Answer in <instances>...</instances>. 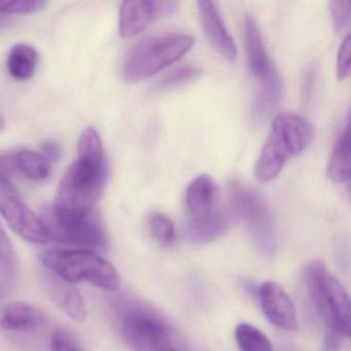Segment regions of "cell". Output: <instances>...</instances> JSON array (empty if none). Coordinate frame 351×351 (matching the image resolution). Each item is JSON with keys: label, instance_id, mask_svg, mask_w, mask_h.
Masks as SVG:
<instances>
[{"label": "cell", "instance_id": "6da1fadb", "mask_svg": "<svg viewBox=\"0 0 351 351\" xmlns=\"http://www.w3.org/2000/svg\"><path fill=\"white\" fill-rule=\"evenodd\" d=\"M108 161L77 158L61 180L53 210L64 223L91 215L108 180Z\"/></svg>", "mask_w": 351, "mask_h": 351}, {"label": "cell", "instance_id": "7a4b0ae2", "mask_svg": "<svg viewBox=\"0 0 351 351\" xmlns=\"http://www.w3.org/2000/svg\"><path fill=\"white\" fill-rule=\"evenodd\" d=\"M305 275L312 302L326 326L324 351H336L342 339L350 336L348 293L322 261L310 263Z\"/></svg>", "mask_w": 351, "mask_h": 351}, {"label": "cell", "instance_id": "3957f363", "mask_svg": "<svg viewBox=\"0 0 351 351\" xmlns=\"http://www.w3.org/2000/svg\"><path fill=\"white\" fill-rule=\"evenodd\" d=\"M43 266L67 282H88L106 291L121 287L118 271L106 258L84 250H45L40 254Z\"/></svg>", "mask_w": 351, "mask_h": 351}, {"label": "cell", "instance_id": "277c9868", "mask_svg": "<svg viewBox=\"0 0 351 351\" xmlns=\"http://www.w3.org/2000/svg\"><path fill=\"white\" fill-rule=\"evenodd\" d=\"M194 40L186 34H166L135 45L122 66L125 81L137 83L171 66L192 49Z\"/></svg>", "mask_w": 351, "mask_h": 351}, {"label": "cell", "instance_id": "5b68a950", "mask_svg": "<svg viewBox=\"0 0 351 351\" xmlns=\"http://www.w3.org/2000/svg\"><path fill=\"white\" fill-rule=\"evenodd\" d=\"M219 188L208 174L195 178L184 195L188 215L186 232L195 241L205 242L221 235L228 225L225 213L217 207Z\"/></svg>", "mask_w": 351, "mask_h": 351}, {"label": "cell", "instance_id": "8992f818", "mask_svg": "<svg viewBox=\"0 0 351 351\" xmlns=\"http://www.w3.org/2000/svg\"><path fill=\"white\" fill-rule=\"evenodd\" d=\"M40 217L50 241L99 250L106 248V230L95 210L81 221L64 223L57 219L52 205H46Z\"/></svg>", "mask_w": 351, "mask_h": 351}, {"label": "cell", "instance_id": "52a82bcc", "mask_svg": "<svg viewBox=\"0 0 351 351\" xmlns=\"http://www.w3.org/2000/svg\"><path fill=\"white\" fill-rule=\"evenodd\" d=\"M0 215L20 237L32 243L50 241L44 223L24 202L9 178H0Z\"/></svg>", "mask_w": 351, "mask_h": 351}, {"label": "cell", "instance_id": "ba28073f", "mask_svg": "<svg viewBox=\"0 0 351 351\" xmlns=\"http://www.w3.org/2000/svg\"><path fill=\"white\" fill-rule=\"evenodd\" d=\"M121 330L133 351H178L166 324L147 312H129L123 318Z\"/></svg>", "mask_w": 351, "mask_h": 351}, {"label": "cell", "instance_id": "9c48e42d", "mask_svg": "<svg viewBox=\"0 0 351 351\" xmlns=\"http://www.w3.org/2000/svg\"><path fill=\"white\" fill-rule=\"evenodd\" d=\"M229 193L232 206L247 223L254 235L260 240H270L273 233L272 219L260 195L236 180L230 184Z\"/></svg>", "mask_w": 351, "mask_h": 351}, {"label": "cell", "instance_id": "30bf717a", "mask_svg": "<svg viewBox=\"0 0 351 351\" xmlns=\"http://www.w3.org/2000/svg\"><path fill=\"white\" fill-rule=\"evenodd\" d=\"M178 5L176 1H125L120 12L121 36L132 38L141 34L154 20L173 13Z\"/></svg>", "mask_w": 351, "mask_h": 351}, {"label": "cell", "instance_id": "8fae6325", "mask_svg": "<svg viewBox=\"0 0 351 351\" xmlns=\"http://www.w3.org/2000/svg\"><path fill=\"white\" fill-rule=\"evenodd\" d=\"M258 298L265 315L273 326L291 332L297 330L299 322L295 305L280 285L274 281L263 283Z\"/></svg>", "mask_w": 351, "mask_h": 351}, {"label": "cell", "instance_id": "7c38bea8", "mask_svg": "<svg viewBox=\"0 0 351 351\" xmlns=\"http://www.w3.org/2000/svg\"><path fill=\"white\" fill-rule=\"evenodd\" d=\"M199 18L201 26L211 46L228 61L237 59V48L233 38L226 28L219 8L213 1H198Z\"/></svg>", "mask_w": 351, "mask_h": 351}, {"label": "cell", "instance_id": "4fadbf2b", "mask_svg": "<svg viewBox=\"0 0 351 351\" xmlns=\"http://www.w3.org/2000/svg\"><path fill=\"white\" fill-rule=\"evenodd\" d=\"M45 289L57 307L77 322L88 318V308L79 289L73 283L49 272L44 278Z\"/></svg>", "mask_w": 351, "mask_h": 351}, {"label": "cell", "instance_id": "5bb4252c", "mask_svg": "<svg viewBox=\"0 0 351 351\" xmlns=\"http://www.w3.org/2000/svg\"><path fill=\"white\" fill-rule=\"evenodd\" d=\"M272 132L276 133L291 152V157L300 155L311 143L313 130L307 120L295 114H279L272 123Z\"/></svg>", "mask_w": 351, "mask_h": 351}, {"label": "cell", "instance_id": "9a60e30c", "mask_svg": "<svg viewBox=\"0 0 351 351\" xmlns=\"http://www.w3.org/2000/svg\"><path fill=\"white\" fill-rule=\"evenodd\" d=\"M291 157L285 141L271 131L256 164V176L261 182H269L278 176Z\"/></svg>", "mask_w": 351, "mask_h": 351}, {"label": "cell", "instance_id": "2e32d148", "mask_svg": "<svg viewBox=\"0 0 351 351\" xmlns=\"http://www.w3.org/2000/svg\"><path fill=\"white\" fill-rule=\"evenodd\" d=\"M244 32H245L246 49H247L250 71L254 77L261 82L268 75L274 65L267 55L264 40L258 24L250 16H246L244 21Z\"/></svg>", "mask_w": 351, "mask_h": 351}, {"label": "cell", "instance_id": "e0dca14e", "mask_svg": "<svg viewBox=\"0 0 351 351\" xmlns=\"http://www.w3.org/2000/svg\"><path fill=\"white\" fill-rule=\"evenodd\" d=\"M46 317L38 308L24 302H14L3 309L0 326L11 332H27L44 326Z\"/></svg>", "mask_w": 351, "mask_h": 351}, {"label": "cell", "instance_id": "ac0fdd59", "mask_svg": "<svg viewBox=\"0 0 351 351\" xmlns=\"http://www.w3.org/2000/svg\"><path fill=\"white\" fill-rule=\"evenodd\" d=\"M326 173L332 182L339 184L348 182L350 178V130L348 121L337 139Z\"/></svg>", "mask_w": 351, "mask_h": 351}, {"label": "cell", "instance_id": "d6986e66", "mask_svg": "<svg viewBox=\"0 0 351 351\" xmlns=\"http://www.w3.org/2000/svg\"><path fill=\"white\" fill-rule=\"evenodd\" d=\"M261 90L254 99L252 108L254 116L258 120L266 118L282 97V80L275 66H273L268 75L261 81Z\"/></svg>", "mask_w": 351, "mask_h": 351}, {"label": "cell", "instance_id": "ffe728a7", "mask_svg": "<svg viewBox=\"0 0 351 351\" xmlns=\"http://www.w3.org/2000/svg\"><path fill=\"white\" fill-rule=\"evenodd\" d=\"M38 54L34 47L26 44L16 45L8 58L10 75L20 81L34 77L38 66Z\"/></svg>", "mask_w": 351, "mask_h": 351}, {"label": "cell", "instance_id": "44dd1931", "mask_svg": "<svg viewBox=\"0 0 351 351\" xmlns=\"http://www.w3.org/2000/svg\"><path fill=\"white\" fill-rule=\"evenodd\" d=\"M17 168L32 180H44L50 176V163L42 154L32 149H20L16 153Z\"/></svg>", "mask_w": 351, "mask_h": 351}, {"label": "cell", "instance_id": "7402d4cb", "mask_svg": "<svg viewBox=\"0 0 351 351\" xmlns=\"http://www.w3.org/2000/svg\"><path fill=\"white\" fill-rule=\"evenodd\" d=\"M235 338L240 351H273L270 340L252 324H238Z\"/></svg>", "mask_w": 351, "mask_h": 351}, {"label": "cell", "instance_id": "603a6c76", "mask_svg": "<svg viewBox=\"0 0 351 351\" xmlns=\"http://www.w3.org/2000/svg\"><path fill=\"white\" fill-rule=\"evenodd\" d=\"M147 226L152 236L163 247H171L176 244V231L173 223L163 213L154 211L147 217Z\"/></svg>", "mask_w": 351, "mask_h": 351}, {"label": "cell", "instance_id": "cb8c5ba5", "mask_svg": "<svg viewBox=\"0 0 351 351\" xmlns=\"http://www.w3.org/2000/svg\"><path fill=\"white\" fill-rule=\"evenodd\" d=\"M200 75L201 71L198 67L192 66V65L180 66L164 75L158 82L156 89H158V91H167V90L174 89V88L180 87V86L195 81Z\"/></svg>", "mask_w": 351, "mask_h": 351}, {"label": "cell", "instance_id": "d4e9b609", "mask_svg": "<svg viewBox=\"0 0 351 351\" xmlns=\"http://www.w3.org/2000/svg\"><path fill=\"white\" fill-rule=\"evenodd\" d=\"M48 5L42 0H23V1H0V13L5 16L29 15L43 11Z\"/></svg>", "mask_w": 351, "mask_h": 351}, {"label": "cell", "instance_id": "484cf974", "mask_svg": "<svg viewBox=\"0 0 351 351\" xmlns=\"http://www.w3.org/2000/svg\"><path fill=\"white\" fill-rule=\"evenodd\" d=\"M330 18L337 34H343L348 29L351 19L350 0H335L330 5Z\"/></svg>", "mask_w": 351, "mask_h": 351}, {"label": "cell", "instance_id": "4316f807", "mask_svg": "<svg viewBox=\"0 0 351 351\" xmlns=\"http://www.w3.org/2000/svg\"><path fill=\"white\" fill-rule=\"evenodd\" d=\"M17 256L9 236L0 225V269L10 271L16 266Z\"/></svg>", "mask_w": 351, "mask_h": 351}, {"label": "cell", "instance_id": "83f0119b", "mask_svg": "<svg viewBox=\"0 0 351 351\" xmlns=\"http://www.w3.org/2000/svg\"><path fill=\"white\" fill-rule=\"evenodd\" d=\"M350 51L351 38L348 34L343 40L337 57L336 73L339 81H344L350 75Z\"/></svg>", "mask_w": 351, "mask_h": 351}, {"label": "cell", "instance_id": "f1b7e54d", "mask_svg": "<svg viewBox=\"0 0 351 351\" xmlns=\"http://www.w3.org/2000/svg\"><path fill=\"white\" fill-rule=\"evenodd\" d=\"M51 351H82L73 339L61 330H56L51 337Z\"/></svg>", "mask_w": 351, "mask_h": 351}, {"label": "cell", "instance_id": "f546056e", "mask_svg": "<svg viewBox=\"0 0 351 351\" xmlns=\"http://www.w3.org/2000/svg\"><path fill=\"white\" fill-rule=\"evenodd\" d=\"M15 154H0V178H9L17 171Z\"/></svg>", "mask_w": 351, "mask_h": 351}, {"label": "cell", "instance_id": "4dcf8cb0", "mask_svg": "<svg viewBox=\"0 0 351 351\" xmlns=\"http://www.w3.org/2000/svg\"><path fill=\"white\" fill-rule=\"evenodd\" d=\"M42 152V155L46 158L49 163L50 162L51 163H56L60 159L61 156H62L61 147H59L58 143L53 141H47L43 143Z\"/></svg>", "mask_w": 351, "mask_h": 351}, {"label": "cell", "instance_id": "1f68e13d", "mask_svg": "<svg viewBox=\"0 0 351 351\" xmlns=\"http://www.w3.org/2000/svg\"><path fill=\"white\" fill-rule=\"evenodd\" d=\"M316 69L313 65L306 71L305 79H304L303 88L304 92L309 95L310 92L313 89L314 81H315Z\"/></svg>", "mask_w": 351, "mask_h": 351}, {"label": "cell", "instance_id": "d6a6232c", "mask_svg": "<svg viewBox=\"0 0 351 351\" xmlns=\"http://www.w3.org/2000/svg\"><path fill=\"white\" fill-rule=\"evenodd\" d=\"M7 24H9V19H8L7 16L0 13V27H3V26L7 25Z\"/></svg>", "mask_w": 351, "mask_h": 351}, {"label": "cell", "instance_id": "836d02e7", "mask_svg": "<svg viewBox=\"0 0 351 351\" xmlns=\"http://www.w3.org/2000/svg\"><path fill=\"white\" fill-rule=\"evenodd\" d=\"M5 127V121L3 117L0 116V131H3Z\"/></svg>", "mask_w": 351, "mask_h": 351}, {"label": "cell", "instance_id": "e575fe53", "mask_svg": "<svg viewBox=\"0 0 351 351\" xmlns=\"http://www.w3.org/2000/svg\"><path fill=\"white\" fill-rule=\"evenodd\" d=\"M0 291H1V289H0Z\"/></svg>", "mask_w": 351, "mask_h": 351}]
</instances>
